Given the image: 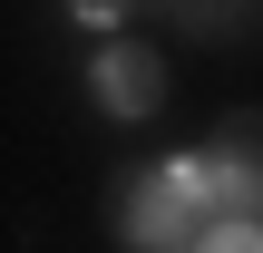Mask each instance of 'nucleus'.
I'll return each instance as SVG.
<instances>
[{
	"mask_svg": "<svg viewBox=\"0 0 263 253\" xmlns=\"http://www.w3.org/2000/svg\"><path fill=\"white\" fill-rule=\"evenodd\" d=\"M117 234L137 253H195L205 244V195L185 185V166L127 176V185H117Z\"/></svg>",
	"mask_w": 263,
	"mask_h": 253,
	"instance_id": "nucleus-1",
	"label": "nucleus"
},
{
	"mask_svg": "<svg viewBox=\"0 0 263 253\" xmlns=\"http://www.w3.org/2000/svg\"><path fill=\"white\" fill-rule=\"evenodd\" d=\"M156 98H166V68H156L146 49H107V59H98V107H117V117H156Z\"/></svg>",
	"mask_w": 263,
	"mask_h": 253,
	"instance_id": "nucleus-2",
	"label": "nucleus"
},
{
	"mask_svg": "<svg viewBox=\"0 0 263 253\" xmlns=\"http://www.w3.org/2000/svg\"><path fill=\"white\" fill-rule=\"evenodd\" d=\"M195 253H263V244H254V224H205Z\"/></svg>",
	"mask_w": 263,
	"mask_h": 253,
	"instance_id": "nucleus-3",
	"label": "nucleus"
},
{
	"mask_svg": "<svg viewBox=\"0 0 263 253\" xmlns=\"http://www.w3.org/2000/svg\"><path fill=\"white\" fill-rule=\"evenodd\" d=\"M68 10H78V20H127L137 0H68Z\"/></svg>",
	"mask_w": 263,
	"mask_h": 253,
	"instance_id": "nucleus-4",
	"label": "nucleus"
}]
</instances>
